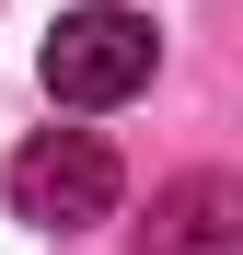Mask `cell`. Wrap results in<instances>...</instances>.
I'll list each match as a JSON object with an SVG mask.
<instances>
[{
	"mask_svg": "<svg viewBox=\"0 0 243 255\" xmlns=\"http://www.w3.org/2000/svg\"><path fill=\"white\" fill-rule=\"evenodd\" d=\"M151 58H162V35H151L139 12H116V0H81V12L47 23V93L81 105V116L128 105L139 81H151Z\"/></svg>",
	"mask_w": 243,
	"mask_h": 255,
	"instance_id": "cell-1",
	"label": "cell"
},
{
	"mask_svg": "<svg viewBox=\"0 0 243 255\" xmlns=\"http://www.w3.org/2000/svg\"><path fill=\"white\" fill-rule=\"evenodd\" d=\"M116 151L93 139V128H35V139L12 151V209L35 232H93V221H116Z\"/></svg>",
	"mask_w": 243,
	"mask_h": 255,
	"instance_id": "cell-2",
	"label": "cell"
},
{
	"mask_svg": "<svg viewBox=\"0 0 243 255\" xmlns=\"http://www.w3.org/2000/svg\"><path fill=\"white\" fill-rule=\"evenodd\" d=\"M139 255H243V186L232 174H174L139 221Z\"/></svg>",
	"mask_w": 243,
	"mask_h": 255,
	"instance_id": "cell-3",
	"label": "cell"
}]
</instances>
